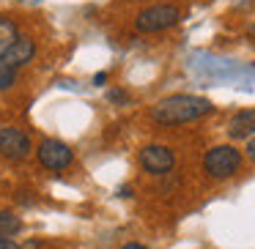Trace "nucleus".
Listing matches in <instances>:
<instances>
[{"mask_svg":"<svg viewBox=\"0 0 255 249\" xmlns=\"http://www.w3.org/2000/svg\"><path fill=\"white\" fill-rule=\"evenodd\" d=\"M211 112V101L203 96H189V93H176L167 96V99L156 101L151 118L156 123H165V126H178V123H189L198 121V118L209 115Z\"/></svg>","mask_w":255,"mask_h":249,"instance_id":"f257e3e1","label":"nucleus"},{"mask_svg":"<svg viewBox=\"0 0 255 249\" xmlns=\"http://www.w3.org/2000/svg\"><path fill=\"white\" fill-rule=\"evenodd\" d=\"M242 154H239L233 145H217V148H211V151H206V156H203V167H206V172H209L211 178H231V175H236L239 170H242Z\"/></svg>","mask_w":255,"mask_h":249,"instance_id":"f03ea898","label":"nucleus"},{"mask_svg":"<svg viewBox=\"0 0 255 249\" xmlns=\"http://www.w3.org/2000/svg\"><path fill=\"white\" fill-rule=\"evenodd\" d=\"M178 19H181L178 8H176V6H167V3H162V6L143 8V11L137 14V19H134V28H137L140 33H159V30L173 28Z\"/></svg>","mask_w":255,"mask_h":249,"instance_id":"7ed1b4c3","label":"nucleus"},{"mask_svg":"<svg viewBox=\"0 0 255 249\" xmlns=\"http://www.w3.org/2000/svg\"><path fill=\"white\" fill-rule=\"evenodd\" d=\"M30 137L17 126H3L0 129V156H6L11 162H22L30 154Z\"/></svg>","mask_w":255,"mask_h":249,"instance_id":"20e7f679","label":"nucleus"},{"mask_svg":"<svg viewBox=\"0 0 255 249\" xmlns=\"http://www.w3.org/2000/svg\"><path fill=\"white\" fill-rule=\"evenodd\" d=\"M140 167L151 175H165L176 167V154L167 145H145L140 151Z\"/></svg>","mask_w":255,"mask_h":249,"instance_id":"39448f33","label":"nucleus"},{"mask_svg":"<svg viewBox=\"0 0 255 249\" xmlns=\"http://www.w3.org/2000/svg\"><path fill=\"white\" fill-rule=\"evenodd\" d=\"M36 156L47 170H66L74 159L72 148L63 140H41V145L36 148Z\"/></svg>","mask_w":255,"mask_h":249,"instance_id":"423d86ee","label":"nucleus"},{"mask_svg":"<svg viewBox=\"0 0 255 249\" xmlns=\"http://www.w3.org/2000/svg\"><path fill=\"white\" fill-rule=\"evenodd\" d=\"M33 55H36L33 39H28V36H19V39L14 41L8 50L0 55V72H17L19 66L30 63V58H33Z\"/></svg>","mask_w":255,"mask_h":249,"instance_id":"0eeeda50","label":"nucleus"},{"mask_svg":"<svg viewBox=\"0 0 255 249\" xmlns=\"http://www.w3.org/2000/svg\"><path fill=\"white\" fill-rule=\"evenodd\" d=\"M228 134L233 140H247L255 134V110H242L231 118L228 123Z\"/></svg>","mask_w":255,"mask_h":249,"instance_id":"6e6552de","label":"nucleus"},{"mask_svg":"<svg viewBox=\"0 0 255 249\" xmlns=\"http://www.w3.org/2000/svg\"><path fill=\"white\" fill-rule=\"evenodd\" d=\"M17 39H19V28L11 22V19L0 17V55H3Z\"/></svg>","mask_w":255,"mask_h":249,"instance_id":"1a4fd4ad","label":"nucleus"},{"mask_svg":"<svg viewBox=\"0 0 255 249\" xmlns=\"http://www.w3.org/2000/svg\"><path fill=\"white\" fill-rule=\"evenodd\" d=\"M22 230V222H19V216H14L11 211H0V236H14V233Z\"/></svg>","mask_w":255,"mask_h":249,"instance_id":"9d476101","label":"nucleus"},{"mask_svg":"<svg viewBox=\"0 0 255 249\" xmlns=\"http://www.w3.org/2000/svg\"><path fill=\"white\" fill-rule=\"evenodd\" d=\"M14 80H17V72H0V90L11 88Z\"/></svg>","mask_w":255,"mask_h":249,"instance_id":"9b49d317","label":"nucleus"},{"mask_svg":"<svg viewBox=\"0 0 255 249\" xmlns=\"http://www.w3.org/2000/svg\"><path fill=\"white\" fill-rule=\"evenodd\" d=\"M0 249H19V247L11 241V238H3V236H0Z\"/></svg>","mask_w":255,"mask_h":249,"instance_id":"f8f14e48","label":"nucleus"},{"mask_svg":"<svg viewBox=\"0 0 255 249\" xmlns=\"http://www.w3.org/2000/svg\"><path fill=\"white\" fill-rule=\"evenodd\" d=\"M107 96H110V101H118V104H121V101H127V96H124V93H118V90H110Z\"/></svg>","mask_w":255,"mask_h":249,"instance_id":"ddd939ff","label":"nucleus"},{"mask_svg":"<svg viewBox=\"0 0 255 249\" xmlns=\"http://www.w3.org/2000/svg\"><path fill=\"white\" fill-rule=\"evenodd\" d=\"M247 156H250V159L255 162V137H253V140H250V143H247Z\"/></svg>","mask_w":255,"mask_h":249,"instance_id":"4468645a","label":"nucleus"},{"mask_svg":"<svg viewBox=\"0 0 255 249\" xmlns=\"http://www.w3.org/2000/svg\"><path fill=\"white\" fill-rule=\"evenodd\" d=\"M19 249H41V241H28L25 247H19Z\"/></svg>","mask_w":255,"mask_h":249,"instance_id":"2eb2a0df","label":"nucleus"},{"mask_svg":"<svg viewBox=\"0 0 255 249\" xmlns=\"http://www.w3.org/2000/svg\"><path fill=\"white\" fill-rule=\"evenodd\" d=\"M105 80H107V74H105V72H99V74H96V77H94V83H96V85H102V83H105Z\"/></svg>","mask_w":255,"mask_h":249,"instance_id":"dca6fc26","label":"nucleus"},{"mask_svg":"<svg viewBox=\"0 0 255 249\" xmlns=\"http://www.w3.org/2000/svg\"><path fill=\"white\" fill-rule=\"evenodd\" d=\"M121 249H148V247H143V244H124Z\"/></svg>","mask_w":255,"mask_h":249,"instance_id":"f3484780","label":"nucleus"},{"mask_svg":"<svg viewBox=\"0 0 255 249\" xmlns=\"http://www.w3.org/2000/svg\"><path fill=\"white\" fill-rule=\"evenodd\" d=\"M247 33H250V36H255V25H250V28H247Z\"/></svg>","mask_w":255,"mask_h":249,"instance_id":"a211bd4d","label":"nucleus"}]
</instances>
